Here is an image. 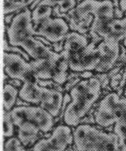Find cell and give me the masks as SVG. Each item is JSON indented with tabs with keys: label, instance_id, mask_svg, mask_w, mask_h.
Segmentation results:
<instances>
[{
	"label": "cell",
	"instance_id": "cell-17",
	"mask_svg": "<svg viewBox=\"0 0 126 151\" xmlns=\"http://www.w3.org/2000/svg\"><path fill=\"white\" fill-rule=\"evenodd\" d=\"M14 16H15V14H9V15H6L4 16V24L5 25H10V23L12 22L13 19H14Z\"/></svg>",
	"mask_w": 126,
	"mask_h": 151
},
{
	"label": "cell",
	"instance_id": "cell-4",
	"mask_svg": "<svg viewBox=\"0 0 126 151\" xmlns=\"http://www.w3.org/2000/svg\"><path fill=\"white\" fill-rule=\"evenodd\" d=\"M74 144L77 151H120L119 139L114 132L99 126L83 123L73 128Z\"/></svg>",
	"mask_w": 126,
	"mask_h": 151
},
{
	"label": "cell",
	"instance_id": "cell-23",
	"mask_svg": "<svg viewBox=\"0 0 126 151\" xmlns=\"http://www.w3.org/2000/svg\"><path fill=\"white\" fill-rule=\"evenodd\" d=\"M125 17H126V12H125Z\"/></svg>",
	"mask_w": 126,
	"mask_h": 151
},
{
	"label": "cell",
	"instance_id": "cell-6",
	"mask_svg": "<svg viewBox=\"0 0 126 151\" xmlns=\"http://www.w3.org/2000/svg\"><path fill=\"white\" fill-rule=\"evenodd\" d=\"M126 114V98L115 91L107 93L98 103L93 114L94 124L108 129L120 120Z\"/></svg>",
	"mask_w": 126,
	"mask_h": 151
},
{
	"label": "cell",
	"instance_id": "cell-9",
	"mask_svg": "<svg viewBox=\"0 0 126 151\" xmlns=\"http://www.w3.org/2000/svg\"><path fill=\"white\" fill-rule=\"evenodd\" d=\"M99 0H84L68 13L70 29L86 35L90 32L94 20V14L100 4Z\"/></svg>",
	"mask_w": 126,
	"mask_h": 151
},
{
	"label": "cell",
	"instance_id": "cell-10",
	"mask_svg": "<svg viewBox=\"0 0 126 151\" xmlns=\"http://www.w3.org/2000/svg\"><path fill=\"white\" fill-rule=\"evenodd\" d=\"M69 30V24L64 18H49L37 27V37H43L47 42L57 44L65 41Z\"/></svg>",
	"mask_w": 126,
	"mask_h": 151
},
{
	"label": "cell",
	"instance_id": "cell-18",
	"mask_svg": "<svg viewBox=\"0 0 126 151\" xmlns=\"http://www.w3.org/2000/svg\"><path fill=\"white\" fill-rule=\"evenodd\" d=\"M120 8L123 13L126 12V0H120Z\"/></svg>",
	"mask_w": 126,
	"mask_h": 151
},
{
	"label": "cell",
	"instance_id": "cell-21",
	"mask_svg": "<svg viewBox=\"0 0 126 151\" xmlns=\"http://www.w3.org/2000/svg\"><path fill=\"white\" fill-rule=\"evenodd\" d=\"M13 2H21V0H11Z\"/></svg>",
	"mask_w": 126,
	"mask_h": 151
},
{
	"label": "cell",
	"instance_id": "cell-12",
	"mask_svg": "<svg viewBox=\"0 0 126 151\" xmlns=\"http://www.w3.org/2000/svg\"><path fill=\"white\" fill-rule=\"evenodd\" d=\"M52 10L53 9L49 6L40 4L32 10L31 18H32V22L34 23L35 30L43 21L51 18V16L52 15Z\"/></svg>",
	"mask_w": 126,
	"mask_h": 151
},
{
	"label": "cell",
	"instance_id": "cell-7",
	"mask_svg": "<svg viewBox=\"0 0 126 151\" xmlns=\"http://www.w3.org/2000/svg\"><path fill=\"white\" fill-rule=\"evenodd\" d=\"M73 144V128L63 123L55 126L47 137L40 138L30 151H67Z\"/></svg>",
	"mask_w": 126,
	"mask_h": 151
},
{
	"label": "cell",
	"instance_id": "cell-13",
	"mask_svg": "<svg viewBox=\"0 0 126 151\" xmlns=\"http://www.w3.org/2000/svg\"><path fill=\"white\" fill-rule=\"evenodd\" d=\"M113 132L117 135L120 151H126V114L114 125Z\"/></svg>",
	"mask_w": 126,
	"mask_h": 151
},
{
	"label": "cell",
	"instance_id": "cell-5",
	"mask_svg": "<svg viewBox=\"0 0 126 151\" xmlns=\"http://www.w3.org/2000/svg\"><path fill=\"white\" fill-rule=\"evenodd\" d=\"M19 99L31 106L42 107L54 118L60 116L64 105L62 89L42 86L39 82H25L19 89Z\"/></svg>",
	"mask_w": 126,
	"mask_h": 151
},
{
	"label": "cell",
	"instance_id": "cell-14",
	"mask_svg": "<svg viewBox=\"0 0 126 151\" xmlns=\"http://www.w3.org/2000/svg\"><path fill=\"white\" fill-rule=\"evenodd\" d=\"M16 128L10 112L4 111V139H8L15 136Z\"/></svg>",
	"mask_w": 126,
	"mask_h": 151
},
{
	"label": "cell",
	"instance_id": "cell-11",
	"mask_svg": "<svg viewBox=\"0 0 126 151\" xmlns=\"http://www.w3.org/2000/svg\"><path fill=\"white\" fill-rule=\"evenodd\" d=\"M19 98V88L6 82L4 84V111L10 112L18 104Z\"/></svg>",
	"mask_w": 126,
	"mask_h": 151
},
{
	"label": "cell",
	"instance_id": "cell-19",
	"mask_svg": "<svg viewBox=\"0 0 126 151\" xmlns=\"http://www.w3.org/2000/svg\"><path fill=\"white\" fill-rule=\"evenodd\" d=\"M35 1H36V0H21V2L26 5L27 7H28V6H31V5L35 2Z\"/></svg>",
	"mask_w": 126,
	"mask_h": 151
},
{
	"label": "cell",
	"instance_id": "cell-16",
	"mask_svg": "<svg viewBox=\"0 0 126 151\" xmlns=\"http://www.w3.org/2000/svg\"><path fill=\"white\" fill-rule=\"evenodd\" d=\"M77 0H59L57 5L62 14H68L71 10L77 7Z\"/></svg>",
	"mask_w": 126,
	"mask_h": 151
},
{
	"label": "cell",
	"instance_id": "cell-22",
	"mask_svg": "<svg viewBox=\"0 0 126 151\" xmlns=\"http://www.w3.org/2000/svg\"><path fill=\"white\" fill-rule=\"evenodd\" d=\"M77 2H81V1L82 2V1H84V0H77Z\"/></svg>",
	"mask_w": 126,
	"mask_h": 151
},
{
	"label": "cell",
	"instance_id": "cell-8",
	"mask_svg": "<svg viewBox=\"0 0 126 151\" xmlns=\"http://www.w3.org/2000/svg\"><path fill=\"white\" fill-rule=\"evenodd\" d=\"M7 37L10 46L19 47L26 37L29 36H37V31L34 29V23L31 18L30 9H25L17 13L9 27L4 24Z\"/></svg>",
	"mask_w": 126,
	"mask_h": 151
},
{
	"label": "cell",
	"instance_id": "cell-1",
	"mask_svg": "<svg viewBox=\"0 0 126 151\" xmlns=\"http://www.w3.org/2000/svg\"><path fill=\"white\" fill-rule=\"evenodd\" d=\"M17 131V137L24 146H32L40 134L51 133L55 118L48 111L37 106H16L10 111Z\"/></svg>",
	"mask_w": 126,
	"mask_h": 151
},
{
	"label": "cell",
	"instance_id": "cell-2",
	"mask_svg": "<svg viewBox=\"0 0 126 151\" xmlns=\"http://www.w3.org/2000/svg\"><path fill=\"white\" fill-rule=\"evenodd\" d=\"M103 82L99 77L81 78L70 90V102L63 112V123L72 128L83 123L102 95Z\"/></svg>",
	"mask_w": 126,
	"mask_h": 151
},
{
	"label": "cell",
	"instance_id": "cell-3",
	"mask_svg": "<svg viewBox=\"0 0 126 151\" xmlns=\"http://www.w3.org/2000/svg\"><path fill=\"white\" fill-rule=\"evenodd\" d=\"M4 72L10 80L25 82L52 81L56 67L46 59L27 61L22 55L4 52Z\"/></svg>",
	"mask_w": 126,
	"mask_h": 151
},
{
	"label": "cell",
	"instance_id": "cell-15",
	"mask_svg": "<svg viewBox=\"0 0 126 151\" xmlns=\"http://www.w3.org/2000/svg\"><path fill=\"white\" fill-rule=\"evenodd\" d=\"M4 151H27V149L17 136H14L5 140Z\"/></svg>",
	"mask_w": 126,
	"mask_h": 151
},
{
	"label": "cell",
	"instance_id": "cell-20",
	"mask_svg": "<svg viewBox=\"0 0 126 151\" xmlns=\"http://www.w3.org/2000/svg\"><path fill=\"white\" fill-rule=\"evenodd\" d=\"M123 96H125L126 98V84L125 86V89H124V94H123Z\"/></svg>",
	"mask_w": 126,
	"mask_h": 151
}]
</instances>
